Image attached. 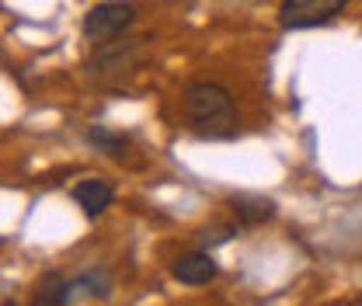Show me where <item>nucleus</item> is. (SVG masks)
Returning <instances> with one entry per match:
<instances>
[{"mask_svg": "<svg viewBox=\"0 0 362 306\" xmlns=\"http://www.w3.org/2000/svg\"><path fill=\"white\" fill-rule=\"evenodd\" d=\"M4 306H18V303H4Z\"/></svg>", "mask_w": 362, "mask_h": 306, "instance_id": "obj_11", "label": "nucleus"}, {"mask_svg": "<svg viewBox=\"0 0 362 306\" xmlns=\"http://www.w3.org/2000/svg\"><path fill=\"white\" fill-rule=\"evenodd\" d=\"M74 303V293H70V282L59 275V271H45L35 286V296L32 306H66Z\"/></svg>", "mask_w": 362, "mask_h": 306, "instance_id": "obj_6", "label": "nucleus"}, {"mask_svg": "<svg viewBox=\"0 0 362 306\" xmlns=\"http://www.w3.org/2000/svg\"><path fill=\"white\" fill-rule=\"evenodd\" d=\"M349 0H282L279 4V25L286 32H300V28H314L331 21L334 14H341Z\"/></svg>", "mask_w": 362, "mask_h": 306, "instance_id": "obj_3", "label": "nucleus"}, {"mask_svg": "<svg viewBox=\"0 0 362 306\" xmlns=\"http://www.w3.org/2000/svg\"><path fill=\"white\" fill-rule=\"evenodd\" d=\"M88 139L94 146H101L105 153H112V157H122L126 153V139L122 136H112V132H105V129H90Z\"/></svg>", "mask_w": 362, "mask_h": 306, "instance_id": "obj_9", "label": "nucleus"}, {"mask_svg": "<svg viewBox=\"0 0 362 306\" xmlns=\"http://www.w3.org/2000/svg\"><path fill=\"white\" fill-rule=\"evenodd\" d=\"M171 271H175V278L181 286H206V282L216 278V261L209 254L195 251V254H181Z\"/></svg>", "mask_w": 362, "mask_h": 306, "instance_id": "obj_5", "label": "nucleus"}, {"mask_svg": "<svg viewBox=\"0 0 362 306\" xmlns=\"http://www.w3.org/2000/svg\"><path fill=\"white\" fill-rule=\"evenodd\" d=\"M136 21V7L126 0H108V4H98L94 11H88L84 18V35L90 42H108V39H119L129 25Z\"/></svg>", "mask_w": 362, "mask_h": 306, "instance_id": "obj_2", "label": "nucleus"}, {"mask_svg": "<svg viewBox=\"0 0 362 306\" xmlns=\"http://www.w3.org/2000/svg\"><path fill=\"white\" fill-rule=\"evenodd\" d=\"M233 237V226H213V230H202V244H226Z\"/></svg>", "mask_w": 362, "mask_h": 306, "instance_id": "obj_10", "label": "nucleus"}, {"mask_svg": "<svg viewBox=\"0 0 362 306\" xmlns=\"http://www.w3.org/2000/svg\"><path fill=\"white\" fill-rule=\"evenodd\" d=\"M74 199H77V206L84 209V216L94 219L112 206L115 188H112V181H105V177H88V181H81V184L74 188Z\"/></svg>", "mask_w": 362, "mask_h": 306, "instance_id": "obj_4", "label": "nucleus"}, {"mask_svg": "<svg viewBox=\"0 0 362 306\" xmlns=\"http://www.w3.org/2000/svg\"><path fill=\"white\" fill-rule=\"evenodd\" d=\"M181 112H185V122L199 136H209V139H223L233 136L237 129V108H233V98L230 90L213 84V81H199L185 90L181 98Z\"/></svg>", "mask_w": 362, "mask_h": 306, "instance_id": "obj_1", "label": "nucleus"}, {"mask_svg": "<svg viewBox=\"0 0 362 306\" xmlns=\"http://www.w3.org/2000/svg\"><path fill=\"white\" fill-rule=\"evenodd\" d=\"M70 293L77 296V293H88V296H98V300H105L108 293H112V278H108V271H84L81 278H74L70 282Z\"/></svg>", "mask_w": 362, "mask_h": 306, "instance_id": "obj_8", "label": "nucleus"}, {"mask_svg": "<svg viewBox=\"0 0 362 306\" xmlns=\"http://www.w3.org/2000/svg\"><path fill=\"white\" fill-rule=\"evenodd\" d=\"M233 209H237V219L240 223H247V226H255V223H265V219H272V202H265V199H251V195H237L233 199Z\"/></svg>", "mask_w": 362, "mask_h": 306, "instance_id": "obj_7", "label": "nucleus"}]
</instances>
